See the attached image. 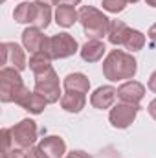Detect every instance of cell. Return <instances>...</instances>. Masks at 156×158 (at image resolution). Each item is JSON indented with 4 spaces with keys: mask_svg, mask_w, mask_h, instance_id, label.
I'll return each mask as SVG.
<instances>
[{
    "mask_svg": "<svg viewBox=\"0 0 156 158\" xmlns=\"http://www.w3.org/2000/svg\"><path fill=\"white\" fill-rule=\"evenodd\" d=\"M24 88L22 76L17 68L2 66L0 70V101L2 103H13L15 96Z\"/></svg>",
    "mask_w": 156,
    "mask_h": 158,
    "instance_id": "cell-4",
    "label": "cell"
},
{
    "mask_svg": "<svg viewBox=\"0 0 156 158\" xmlns=\"http://www.w3.org/2000/svg\"><path fill=\"white\" fill-rule=\"evenodd\" d=\"M61 4H66V6H77V4H81V0H61Z\"/></svg>",
    "mask_w": 156,
    "mask_h": 158,
    "instance_id": "cell-33",
    "label": "cell"
},
{
    "mask_svg": "<svg viewBox=\"0 0 156 158\" xmlns=\"http://www.w3.org/2000/svg\"><path fill=\"white\" fill-rule=\"evenodd\" d=\"M138 72V63L132 57V53H127L123 50H112L105 61H103V76L112 81H125V79H132Z\"/></svg>",
    "mask_w": 156,
    "mask_h": 158,
    "instance_id": "cell-1",
    "label": "cell"
},
{
    "mask_svg": "<svg viewBox=\"0 0 156 158\" xmlns=\"http://www.w3.org/2000/svg\"><path fill=\"white\" fill-rule=\"evenodd\" d=\"M46 105H48V101L40 96V94H37L35 90L31 92V96L28 98V101L24 103V110H28L30 114H40L44 109H46Z\"/></svg>",
    "mask_w": 156,
    "mask_h": 158,
    "instance_id": "cell-20",
    "label": "cell"
},
{
    "mask_svg": "<svg viewBox=\"0 0 156 158\" xmlns=\"http://www.w3.org/2000/svg\"><path fill=\"white\" fill-rule=\"evenodd\" d=\"M50 20H51V9H50V6L39 4L37 19H35V22H33V26L39 28V30H46V28L50 26Z\"/></svg>",
    "mask_w": 156,
    "mask_h": 158,
    "instance_id": "cell-22",
    "label": "cell"
},
{
    "mask_svg": "<svg viewBox=\"0 0 156 158\" xmlns=\"http://www.w3.org/2000/svg\"><path fill=\"white\" fill-rule=\"evenodd\" d=\"M35 2H37V4H42V6H50V7H51V6H59L61 0H35Z\"/></svg>",
    "mask_w": 156,
    "mask_h": 158,
    "instance_id": "cell-32",
    "label": "cell"
},
{
    "mask_svg": "<svg viewBox=\"0 0 156 158\" xmlns=\"http://www.w3.org/2000/svg\"><path fill=\"white\" fill-rule=\"evenodd\" d=\"M101 6L109 13H121L125 9V6H127V0H103Z\"/></svg>",
    "mask_w": 156,
    "mask_h": 158,
    "instance_id": "cell-23",
    "label": "cell"
},
{
    "mask_svg": "<svg viewBox=\"0 0 156 158\" xmlns=\"http://www.w3.org/2000/svg\"><path fill=\"white\" fill-rule=\"evenodd\" d=\"M147 2V6H151V7H156V0H145Z\"/></svg>",
    "mask_w": 156,
    "mask_h": 158,
    "instance_id": "cell-34",
    "label": "cell"
},
{
    "mask_svg": "<svg viewBox=\"0 0 156 158\" xmlns=\"http://www.w3.org/2000/svg\"><path fill=\"white\" fill-rule=\"evenodd\" d=\"M147 37L151 39L153 44H156V24H153L151 28H149V33H147Z\"/></svg>",
    "mask_w": 156,
    "mask_h": 158,
    "instance_id": "cell-31",
    "label": "cell"
},
{
    "mask_svg": "<svg viewBox=\"0 0 156 158\" xmlns=\"http://www.w3.org/2000/svg\"><path fill=\"white\" fill-rule=\"evenodd\" d=\"M77 20H79V11L74 9V6H66V4L57 6V9H55V22L61 28H72Z\"/></svg>",
    "mask_w": 156,
    "mask_h": 158,
    "instance_id": "cell-15",
    "label": "cell"
},
{
    "mask_svg": "<svg viewBox=\"0 0 156 158\" xmlns=\"http://www.w3.org/2000/svg\"><path fill=\"white\" fill-rule=\"evenodd\" d=\"M79 22L88 39H103L110 28V19L94 6H83L79 9Z\"/></svg>",
    "mask_w": 156,
    "mask_h": 158,
    "instance_id": "cell-2",
    "label": "cell"
},
{
    "mask_svg": "<svg viewBox=\"0 0 156 158\" xmlns=\"http://www.w3.org/2000/svg\"><path fill=\"white\" fill-rule=\"evenodd\" d=\"M130 33V28L123 22V20H110V28H109V42L114 46H123L125 40Z\"/></svg>",
    "mask_w": 156,
    "mask_h": 158,
    "instance_id": "cell-17",
    "label": "cell"
},
{
    "mask_svg": "<svg viewBox=\"0 0 156 158\" xmlns=\"http://www.w3.org/2000/svg\"><path fill=\"white\" fill-rule=\"evenodd\" d=\"M140 105H130V103H117L109 112V121L114 129H127L132 125L140 112Z\"/></svg>",
    "mask_w": 156,
    "mask_h": 158,
    "instance_id": "cell-7",
    "label": "cell"
},
{
    "mask_svg": "<svg viewBox=\"0 0 156 158\" xmlns=\"http://www.w3.org/2000/svg\"><path fill=\"white\" fill-rule=\"evenodd\" d=\"M64 88L66 92H81V94H88L90 90V81L84 74L81 72H74V74H68L64 77Z\"/></svg>",
    "mask_w": 156,
    "mask_h": 158,
    "instance_id": "cell-18",
    "label": "cell"
},
{
    "mask_svg": "<svg viewBox=\"0 0 156 158\" xmlns=\"http://www.w3.org/2000/svg\"><path fill=\"white\" fill-rule=\"evenodd\" d=\"M64 158H92V156L86 155V153H83V151H72V153H68Z\"/></svg>",
    "mask_w": 156,
    "mask_h": 158,
    "instance_id": "cell-28",
    "label": "cell"
},
{
    "mask_svg": "<svg viewBox=\"0 0 156 158\" xmlns=\"http://www.w3.org/2000/svg\"><path fill=\"white\" fill-rule=\"evenodd\" d=\"M2 140H4V153H2V155H7V153L11 151V143H13V140H11V131H9V129H2Z\"/></svg>",
    "mask_w": 156,
    "mask_h": 158,
    "instance_id": "cell-25",
    "label": "cell"
},
{
    "mask_svg": "<svg viewBox=\"0 0 156 158\" xmlns=\"http://www.w3.org/2000/svg\"><path fill=\"white\" fill-rule=\"evenodd\" d=\"M28 64H30V70L33 72V77H35V76L46 74L48 70H51V57L44 52H37V53H31Z\"/></svg>",
    "mask_w": 156,
    "mask_h": 158,
    "instance_id": "cell-19",
    "label": "cell"
},
{
    "mask_svg": "<svg viewBox=\"0 0 156 158\" xmlns=\"http://www.w3.org/2000/svg\"><path fill=\"white\" fill-rule=\"evenodd\" d=\"M136 2H140V0H127V4H136Z\"/></svg>",
    "mask_w": 156,
    "mask_h": 158,
    "instance_id": "cell-35",
    "label": "cell"
},
{
    "mask_svg": "<svg viewBox=\"0 0 156 158\" xmlns=\"http://www.w3.org/2000/svg\"><path fill=\"white\" fill-rule=\"evenodd\" d=\"M46 35L42 33V30L39 28H26L22 31V44L24 48L30 52V53H37V52H42L44 50V44H46Z\"/></svg>",
    "mask_w": 156,
    "mask_h": 158,
    "instance_id": "cell-11",
    "label": "cell"
},
{
    "mask_svg": "<svg viewBox=\"0 0 156 158\" xmlns=\"http://www.w3.org/2000/svg\"><path fill=\"white\" fill-rule=\"evenodd\" d=\"M123 46L129 52H140L145 46V35L142 31H138V30H130V33H129V37H127Z\"/></svg>",
    "mask_w": 156,
    "mask_h": 158,
    "instance_id": "cell-21",
    "label": "cell"
},
{
    "mask_svg": "<svg viewBox=\"0 0 156 158\" xmlns=\"http://www.w3.org/2000/svg\"><path fill=\"white\" fill-rule=\"evenodd\" d=\"M147 110H149V114H151V118L156 121V98L149 103V107H147Z\"/></svg>",
    "mask_w": 156,
    "mask_h": 158,
    "instance_id": "cell-30",
    "label": "cell"
},
{
    "mask_svg": "<svg viewBox=\"0 0 156 158\" xmlns=\"http://www.w3.org/2000/svg\"><path fill=\"white\" fill-rule=\"evenodd\" d=\"M105 52H107L105 44L97 39H88L81 46V50H79L81 59L84 63H97V61H101V57L105 55Z\"/></svg>",
    "mask_w": 156,
    "mask_h": 158,
    "instance_id": "cell-12",
    "label": "cell"
},
{
    "mask_svg": "<svg viewBox=\"0 0 156 158\" xmlns=\"http://www.w3.org/2000/svg\"><path fill=\"white\" fill-rule=\"evenodd\" d=\"M37 11H39V4L37 2H22L15 7L13 11V19L18 24H33L37 19Z\"/></svg>",
    "mask_w": 156,
    "mask_h": 158,
    "instance_id": "cell-14",
    "label": "cell"
},
{
    "mask_svg": "<svg viewBox=\"0 0 156 158\" xmlns=\"http://www.w3.org/2000/svg\"><path fill=\"white\" fill-rule=\"evenodd\" d=\"M79 50L77 40L74 39L70 33H57V35H51L46 39L44 44V53H48L53 59H66V57H72L76 52Z\"/></svg>",
    "mask_w": 156,
    "mask_h": 158,
    "instance_id": "cell-3",
    "label": "cell"
},
{
    "mask_svg": "<svg viewBox=\"0 0 156 158\" xmlns=\"http://www.w3.org/2000/svg\"><path fill=\"white\" fill-rule=\"evenodd\" d=\"M86 105V98L84 94L81 92H66L63 98H61V107L66 110V112H72V114H77L84 109Z\"/></svg>",
    "mask_w": 156,
    "mask_h": 158,
    "instance_id": "cell-16",
    "label": "cell"
},
{
    "mask_svg": "<svg viewBox=\"0 0 156 158\" xmlns=\"http://www.w3.org/2000/svg\"><path fill=\"white\" fill-rule=\"evenodd\" d=\"M11 131V140H13V145L15 147H20V149H30L33 147L35 140H37V123L30 118L20 119L17 125L9 127Z\"/></svg>",
    "mask_w": 156,
    "mask_h": 158,
    "instance_id": "cell-5",
    "label": "cell"
},
{
    "mask_svg": "<svg viewBox=\"0 0 156 158\" xmlns=\"http://www.w3.org/2000/svg\"><path fill=\"white\" fill-rule=\"evenodd\" d=\"M35 92L40 94L48 103H57L63 96H61V85H59V77L57 72L51 68L46 74L35 76Z\"/></svg>",
    "mask_w": 156,
    "mask_h": 158,
    "instance_id": "cell-6",
    "label": "cell"
},
{
    "mask_svg": "<svg viewBox=\"0 0 156 158\" xmlns=\"http://www.w3.org/2000/svg\"><path fill=\"white\" fill-rule=\"evenodd\" d=\"M39 145L48 158H63L66 155V143L59 136H46L39 142Z\"/></svg>",
    "mask_w": 156,
    "mask_h": 158,
    "instance_id": "cell-13",
    "label": "cell"
},
{
    "mask_svg": "<svg viewBox=\"0 0 156 158\" xmlns=\"http://www.w3.org/2000/svg\"><path fill=\"white\" fill-rule=\"evenodd\" d=\"M30 96H31L30 88H28V86H24V88L15 96V101H13V103H15V105H18V107H24V103L28 101V98H30Z\"/></svg>",
    "mask_w": 156,
    "mask_h": 158,
    "instance_id": "cell-24",
    "label": "cell"
},
{
    "mask_svg": "<svg viewBox=\"0 0 156 158\" xmlns=\"http://www.w3.org/2000/svg\"><path fill=\"white\" fill-rule=\"evenodd\" d=\"M2 158H28V151H24L20 147H13L7 155H2Z\"/></svg>",
    "mask_w": 156,
    "mask_h": 158,
    "instance_id": "cell-26",
    "label": "cell"
},
{
    "mask_svg": "<svg viewBox=\"0 0 156 158\" xmlns=\"http://www.w3.org/2000/svg\"><path fill=\"white\" fill-rule=\"evenodd\" d=\"M147 86H149V90L151 92H154L156 94V70L151 74V77H149V83H147Z\"/></svg>",
    "mask_w": 156,
    "mask_h": 158,
    "instance_id": "cell-29",
    "label": "cell"
},
{
    "mask_svg": "<svg viewBox=\"0 0 156 158\" xmlns=\"http://www.w3.org/2000/svg\"><path fill=\"white\" fill-rule=\"evenodd\" d=\"M145 96V86L140 81H125L119 88H117V99L121 103H130V105H140V101Z\"/></svg>",
    "mask_w": 156,
    "mask_h": 158,
    "instance_id": "cell-9",
    "label": "cell"
},
{
    "mask_svg": "<svg viewBox=\"0 0 156 158\" xmlns=\"http://www.w3.org/2000/svg\"><path fill=\"white\" fill-rule=\"evenodd\" d=\"M0 52H2V66H11L17 68L18 72H22L28 66L26 53L17 42H2Z\"/></svg>",
    "mask_w": 156,
    "mask_h": 158,
    "instance_id": "cell-8",
    "label": "cell"
},
{
    "mask_svg": "<svg viewBox=\"0 0 156 158\" xmlns=\"http://www.w3.org/2000/svg\"><path fill=\"white\" fill-rule=\"evenodd\" d=\"M117 98V90L112 85H105V86H99L94 90V94L90 96V103L94 109H99V110H105V109H110L114 105Z\"/></svg>",
    "mask_w": 156,
    "mask_h": 158,
    "instance_id": "cell-10",
    "label": "cell"
},
{
    "mask_svg": "<svg viewBox=\"0 0 156 158\" xmlns=\"http://www.w3.org/2000/svg\"><path fill=\"white\" fill-rule=\"evenodd\" d=\"M28 158H48V155L40 149V145H33L28 149Z\"/></svg>",
    "mask_w": 156,
    "mask_h": 158,
    "instance_id": "cell-27",
    "label": "cell"
},
{
    "mask_svg": "<svg viewBox=\"0 0 156 158\" xmlns=\"http://www.w3.org/2000/svg\"><path fill=\"white\" fill-rule=\"evenodd\" d=\"M0 2H6V0H0Z\"/></svg>",
    "mask_w": 156,
    "mask_h": 158,
    "instance_id": "cell-36",
    "label": "cell"
}]
</instances>
